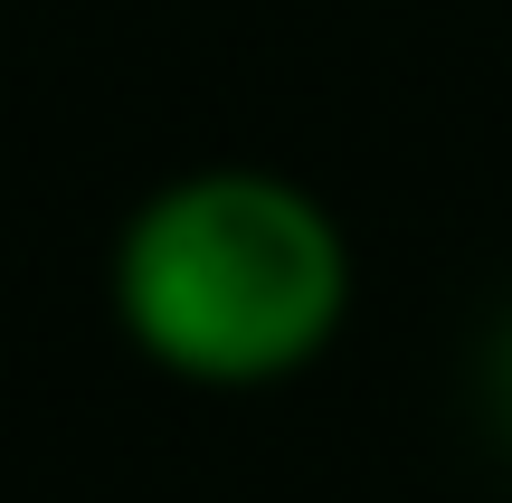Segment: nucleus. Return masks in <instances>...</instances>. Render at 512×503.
<instances>
[{"instance_id": "obj_1", "label": "nucleus", "mask_w": 512, "mask_h": 503, "mask_svg": "<svg viewBox=\"0 0 512 503\" xmlns=\"http://www.w3.org/2000/svg\"><path fill=\"white\" fill-rule=\"evenodd\" d=\"M114 314L162 371L256 390L342 333L351 247L332 209L275 171H190L124 219Z\"/></svg>"}]
</instances>
